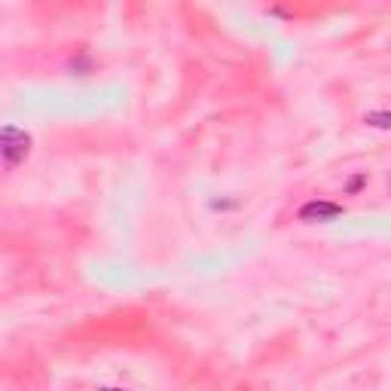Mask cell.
I'll list each match as a JSON object with an SVG mask.
<instances>
[{
  "instance_id": "6da1fadb",
  "label": "cell",
  "mask_w": 391,
  "mask_h": 391,
  "mask_svg": "<svg viewBox=\"0 0 391 391\" xmlns=\"http://www.w3.org/2000/svg\"><path fill=\"white\" fill-rule=\"evenodd\" d=\"M28 150H31L28 132H22V128H15V126L0 128V159H3L6 165H19L22 159L28 156Z\"/></svg>"
},
{
  "instance_id": "7a4b0ae2",
  "label": "cell",
  "mask_w": 391,
  "mask_h": 391,
  "mask_svg": "<svg viewBox=\"0 0 391 391\" xmlns=\"http://www.w3.org/2000/svg\"><path fill=\"white\" fill-rule=\"evenodd\" d=\"M342 214V205H336V202H306L303 208H300V217L303 220H333V217H340Z\"/></svg>"
}]
</instances>
